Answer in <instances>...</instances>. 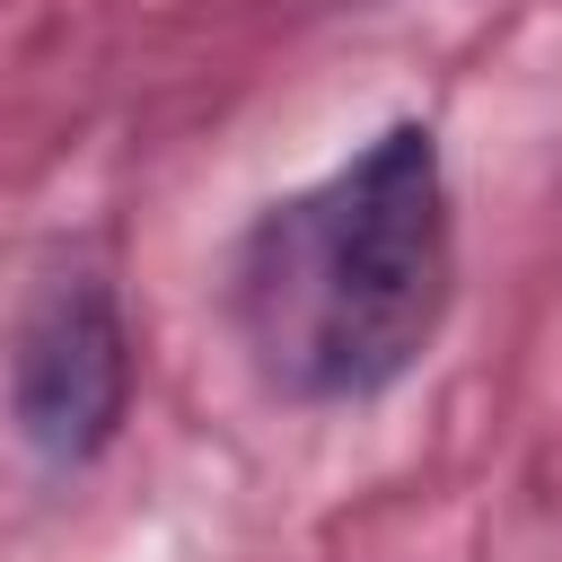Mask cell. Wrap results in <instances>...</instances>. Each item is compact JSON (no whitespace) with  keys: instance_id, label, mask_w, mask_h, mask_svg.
Returning <instances> with one entry per match:
<instances>
[{"instance_id":"cell-1","label":"cell","mask_w":562,"mask_h":562,"mask_svg":"<svg viewBox=\"0 0 562 562\" xmlns=\"http://www.w3.org/2000/svg\"><path fill=\"white\" fill-rule=\"evenodd\" d=\"M448 281L439 140L422 123H386L360 158L255 211L228 255V325L272 395L360 404L430 351Z\"/></svg>"},{"instance_id":"cell-2","label":"cell","mask_w":562,"mask_h":562,"mask_svg":"<svg viewBox=\"0 0 562 562\" xmlns=\"http://www.w3.org/2000/svg\"><path fill=\"white\" fill-rule=\"evenodd\" d=\"M123 395H132V360H123L105 281L88 272L44 281L9 334V404H18L26 448H44L53 465L97 457L123 422Z\"/></svg>"}]
</instances>
